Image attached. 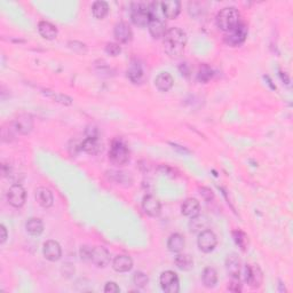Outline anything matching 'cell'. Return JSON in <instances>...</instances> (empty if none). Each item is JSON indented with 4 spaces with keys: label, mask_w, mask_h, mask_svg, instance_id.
<instances>
[{
    "label": "cell",
    "mask_w": 293,
    "mask_h": 293,
    "mask_svg": "<svg viewBox=\"0 0 293 293\" xmlns=\"http://www.w3.org/2000/svg\"><path fill=\"white\" fill-rule=\"evenodd\" d=\"M201 211V204L196 198H187L181 205V212L185 217L194 218L198 216Z\"/></svg>",
    "instance_id": "obj_20"
},
{
    "label": "cell",
    "mask_w": 293,
    "mask_h": 293,
    "mask_svg": "<svg viewBox=\"0 0 293 293\" xmlns=\"http://www.w3.org/2000/svg\"><path fill=\"white\" fill-rule=\"evenodd\" d=\"M239 12L235 7H226L217 15V26L220 30L228 32L239 24Z\"/></svg>",
    "instance_id": "obj_2"
},
{
    "label": "cell",
    "mask_w": 293,
    "mask_h": 293,
    "mask_svg": "<svg viewBox=\"0 0 293 293\" xmlns=\"http://www.w3.org/2000/svg\"><path fill=\"white\" fill-rule=\"evenodd\" d=\"M114 35L117 42L126 44L132 40L133 32L129 24L125 23V22H119V23H117L115 26Z\"/></svg>",
    "instance_id": "obj_16"
},
{
    "label": "cell",
    "mask_w": 293,
    "mask_h": 293,
    "mask_svg": "<svg viewBox=\"0 0 293 293\" xmlns=\"http://www.w3.org/2000/svg\"><path fill=\"white\" fill-rule=\"evenodd\" d=\"M91 255H92V248L89 246L84 245L80 249V258L84 261H91Z\"/></svg>",
    "instance_id": "obj_37"
},
{
    "label": "cell",
    "mask_w": 293,
    "mask_h": 293,
    "mask_svg": "<svg viewBox=\"0 0 293 293\" xmlns=\"http://www.w3.org/2000/svg\"><path fill=\"white\" fill-rule=\"evenodd\" d=\"M107 174L109 179L118 183V185H123V183H129V185H131V183L133 182V179L132 176H130V173L119 172V171H109Z\"/></svg>",
    "instance_id": "obj_31"
},
{
    "label": "cell",
    "mask_w": 293,
    "mask_h": 293,
    "mask_svg": "<svg viewBox=\"0 0 293 293\" xmlns=\"http://www.w3.org/2000/svg\"><path fill=\"white\" fill-rule=\"evenodd\" d=\"M151 17L150 5H146L145 2H134L131 11V18L136 27L145 28L149 24Z\"/></svg>",
    "instance_id": "obj_4"
},
{
    "label": "cell",
    "mask_w": 293,
    "mask_h": 293,
    "mask_svg": "<svg viewBox=\"0 0 293 293\" xmlns=\"http://www.w3.org/2000/svg\"><path fill=\"white\" fill-rule=\"evenodd\" d=\"M35 197L40 206L45 208L51 207L53 203H54V197H53L52 191L48 188H46V187H39V188H37Z\"/></svg>",
    "instance_id": "obj_19"
},
{
    "label": "cell",
    "mask_w": 293,
    "mask_h": 293,
    "mask_svg": "<svg viewBox=\"0 0 293 293\" xmlns=\"http://www.w3.org/2000/svg\"><path fill=\"white\" fill-rule=\"evenodd\" d=\"M161 9L163 13L164 17L174 20L179 16L180 12H181V2L177 0H168V1L161 2Z\"/></svg>",
    "instance_id": "obj_15"
},
{
    "label": "cell",
    "mask_w": 293,
    "mask_h": 293,
    "mask_svg": "<svg viewBox=\"0 0 293 293\" xmlns=\"http://www.w3.org/2000/svg\"><path fill=\"white\" fill-rule=\"evenodd\" d=\"M142 208L146 216L157 218L161 213V204L155 196L146 195L142 199Z\"/></svg>",
    "instance_id": "obj_11"
},
{
    "label": "cell",
    "mask_w": 293,
    "mask_h": 293,
    "mask_svg": "<svg viewBox=\"0 0 293 293\" xmlns=\"http://www.w3.org/2000/svg\"><path fill=\"white\" fill-rule=\"evenodd\" d=\"M109 160L116 166H123L130 160V151L120 139H115L109 150Z\"/></svg>",
    "instance_id": "obj_3"
},
{
    "label": "cell",
    "mask_w": 293,
    "mask_h": 293,
    "mask_svg": "<svg viewBox=\"0 0 293 293\" xmlns=\"http://www.w3.org/2000/svg\"><path fill=\"white\" fill-rule=\"evenodd\" d=\"M163 44L165 53L167 55H170L171 58L180 56L185 51L187 44L186 32L180 28H172L165 33Z\"/></svg>",
    "instance_id": "obj_1"
},
{
    "label": "cell",
    "mask_w": 293,
    "mask_h": 293,
    "mask_svg": "<svg viewBox=\"0 0 293 293\" xmlns=\"http://www.w3.org/2000/svg\"><path fill=\"white\" fill-rule=\"evenodd\" d=\"M173 77L168 73H161L156 77L155 85L161 92H168L173 87Z\"/></svg>",
    "instance_id": "obj_23"
},
{
    "label": "cell",
    "mask_w": 293,
    "mask_h": 293,
    "mask_svg": "<svg viewBox=\"0 0 293 293\" xmlns=\"http://www.w3.org/2000/svg\"><path fill=\"white\" fill-rule=\"evenodd\" d=\"M43 253L44 257L47 259L48 261H52V263L60 260L62 255L61 245L56 241H52V239L51 241H47L44 244Z\"/></svg>",
    "instance_id": "obj_13"
},
{
    "label": "cell",
    "mask_w": 293,
    "mask_h": 293,
    "mask_svg": "<svg viewBox=\"0 0 293 293\" xmlns=\"http://www.w3.org/2000/svg\"><path fill=\"white\" fill-rule=\"evenodd\" d=\"M27 199V191L23 188V186L18 185H13L11 188L8 189L7 192V201L9 204L13 207L20 208L24 205Z\"/></svg>",
    "instance_id": "obj_7"
},
{
    "label": "cell",
    "mask_w": 293,
    "mask_h": 293,
    "mask_svg": "<svg viewBox=\"0 0 293 293\" xmlns=\"http://www.w3.org/2000/svg\"><path fill=\"white\" fill-rule=\"evenodd\" d=\"M44 94L47 95L48 98L53 99L54 101L59 102V103H61V104L70 105L71 103H73V99L69 98L68 95L60 94V93H55V92H51V91H44Z\"/></svg>",
    "instance_id": "obj_32"
},
{
    "label": "cell",
    "mask_w": 293,
    "mask_h": 293,
    "mask_svg": "<svg viewBox=\"0 0 293 293\" xmlns=\"http://www.w3.org/2000/svg\"><path fill=\"white\" fill-rule=\"evenodd\" d=\"M207 218L205 216H196L194 218H190L189 221V228L191 233H197L205 230L207 226Z\"/></svg>",
    "instance_id": "obj_28"
},
{
    "label": "cell",
    "mask_w": 293,
    "mask_h": 293,
    "mask_svg": "<svg viewBox=\"0 0 293 293\" xmlns=\"http://www.w3.org/2000/svg\"><path fill=\"white\" fill-rule=\"evenodd\" d=\"M91 263L101 268L108 266L110 263V253L104 246H95L92 249Z\"/></svg>",
    "instance_id": "obj_12"
},
{
    "label": "cell",
    "mask_w": 293,
    "mask_h": 293,
    "mask_svg": "<svg viewBox=\"0 0 293 293\" xmlns=\"http://www.w3.org/2000/svg\"><path fill=\"white\" fill-rule=\"evenodd\" d=\"M38 31L40 36H42L44 39L53 40L56 38V36H58V29H56V27L54 24H52L51 22L47 21L39 22Z\"/></svg>",
    "instance_id": "obj_22"
},
{
    "label": "cell",
    "mask_w": 293,
    "mask_h": 293,
    "mask_svg": "<svg viewBox=\"0 0 293 293\" xmlns=\"http://www.w3.org/2000/svg\"><path fill=\"white\" fill-rule=\"evenodd\" d=\"M133 282H134V284H135V286H138V288H140V289H143V288H146V284H148L149 278L145 273L136 272L133 276Z\"/></svg>",
    "instance_id": "obj_35"
},
{
    "label": "cell",
    "mask_w": 293,
    "mask_h": 293,
    "mask_svg": "<svg viewBox=\"0 0 293 293\" xmlns=\"http://www.w3.org/2000/svg\"><path fill=\"white\" fill-rule=\"evenodd\" d=\"M226 269L232 278H239L241 275V260L237 254L232 253L226 259Z\"/></svg>",
    "instance_id": "obj_18"
},
{
    "label": "cell",
    "mask_w": 293,
    "mask_h": 293,
    "mask_svg": "<svg viewBox=\"0 0 293 293\" xmlns=\"http://www.w3.org/2000/svg\"><path fill=\"white\" fill-rule=\"evenodd\" d=\"M172 146H173V148H174V149H179V146H176V145H172ZM180 151H181V152H186V154H189V151H188V150H186L185 148H183V149H182V148H180Z\"/></svg>",
    "instance_id": "obj_42"
},
{
    "label": "cell",
    "mask_w": 293,
    "mask_h": 293,
    "mask_svg": "<svg viewBox=\"0 0 293 293\" xmlns=\"http://www.w3.org/2000/svg\"><path fill=\"white\" fill-rule=\"evenodd\" d=\"M161 286L166 293H177L180 290L179 277L172 270H166L161 275Z\"/></svg>",
    "instance_id": "obj_8"
},
{
    "label": "cell",
    "mask_w": 293,
    "mask_h": 293,
    "mask_svg": "<svg viewBox=\"0 0 293 293\" xmlns=\"http://www.w3.org/2000/svg\"><path fill=\"white\" fill-rule=\"evenodd\" d=\"M7 237H8L7 229H6V227L4 226V224H0V243L4 244V243L6 242V239H7Z\"/></svg>",
    "instance_id": "obj_41"
},
{
    "label": "cell",
    "mask_w": 293,
    "mask_h": 293,
    "mask_svg": "<svg viewBox=\"0 0 293 293\" xmlns=\"http://www.w3.org/2000/svg\"><path fill=\"white\" fill-rule=\"evenodd\" d=\"M246 37H248V27L244 23L237 24L234 29L229 30L224 36V42L227 45L232 46V47H237L245 42Z\"/></svg>",
    "instance_id": "obj_5"
},
{
    "label": "cell",
    "mask_w": 293,
    "mask_h": 293,
    "mask_svg": "<svg viewBox=\"0 0 293 293\" xmlns=\"http://www.w3.org/2000/svg\"><path fill=\"white\" fill-rule=\"evenodd\" d=\"M185 238H183V236L180 235V234H172L167 241L168 250L173 252V253H179V252H181L183 249H185Z\"/></svg>",
    "instance_id": "obj_25"
},
{
    "label": "cell",
    "mask_w": 293,
    "mask_h": 293,
    "mask_svg": "<svg viewBox=\"0 0 293 293\" xmlns=\"http://www.w3.org/2000/svg\"><path fill=\"white\" fill-rule=\"evenodd\" d=\"M218 244V238L217 235L210 229H205L203 232L199 233L198 239H197V245L199 250L204 253H210L216 249Z\"/></svg>",
    "instance_id": "obj_6"
},
{
    "label": "cell",
    "mask_w": 293,
    "mask_h": 293,
    "mask_svg": "<svg viewBox=\"0 0 293 293\" xmlns=\"http://www.w3.org/2000/svg\"><path fill=\"white\" fill-rule=\"evenodd\" d=\"M120 289L115 282H108L104 286V292L105 293H117L119 292Z\"/></svg>",
    "instance_id": "obj_40"
},
{
    "label": "cell",
    "mask_w": 293,
    "mask_h": 293,
    "mask_svg": "<svg viewBox=\"0 0 293 293\" xmlns=\"http://www.w3.org/2000/svg\"><path fill=\"white\" fill-rule=\"evenodd\" d=\"M202 279L204 285L208 289L214 288L218 283V274L217 270L212 267H207L205 268L204 272L202 274Z\"/></svg>",
    "instance_id": "obj_26"
},
{
    "label": "cell",
    "mask_w": 293,
    "mask_h": 293,
    "mask_svg": "<svg viewBox=\"0 0 293 293\" xmlns=\"http://www.w3.org/2000/svg\"><path fill=\"white\" fill-rule=\"evenodd\" d=\"M228 290L232 292H241L242 285L241 282H239V278H232V282L228 285Z\"/></svg>",
    "instance_id": "obj_39"
},
{
    "label": "cell",
    "mask_w": 293,
    "mask_h": 293,
    "mask_svg": "<svg viewBox=\"0 0 293 293\" xmlns=\"http://www.w3.org/2000/svg\"><path fill=\"white\" fill-rule=\"evenodd\" d=\"M92 13H93V15H94V17L98 18V20H103V18L107 16L109 13L108 2L102 1V0L95 1L92 6Z\"/></svg>",
    "instance_id": "obj_30"
},
{
    "label": "cell",
    "mask_w": 293,
    "mask_h": 293,
    "mask_svg": "<svg viewBox=\"0 0 293 293\" xmlns=\"http://www.w3.org/2000/svg\"><path fill=\"white\" fill-rule=\"evenodd\" d=\"M199 194H201L202 197L206 202H210L214 198V195L213 192H212V190L210 188H206V187H202V188H199Z\"/></svg>",
    "instance_id": "obj_38"
},
{
    "label": "cell",
    "mask_w": 293,
    "mask_h": 293,
    "mask_svg": "<svg viewBox=\"0 0 293 293\" xmlns=\"http://www.w3.org/2000/svg\"><path fill=\"white\" fill-rule=\"evenodd\" d=\"M13 126H14V130L16 131L17 133L23 134V135H27V134H29L33 129L32 117L28 114L20 115V116H18L16 119L14 120Z\"/></svg>",
    "instance_id": "obj_14"
},
{
    "label": "cell",
    "mask_w": 293,
    "mask_h": 293,
    "mask_svg": "<svg viewBox=\"0 0 293 293\" xmlns=\"http://www.w3.org/2000/svg\"><path fill=\"white\" fill-rule=\"evenodd\" d=\"M80 150L89 155H96L102 150V143L99 136H86L80 143Z\"/></svg>",
    "instance_id": "obj_17"
},
{
    "label": "cell",
    "mask_w": 293,
    "mask_h": 293,
    "mask_svg": "<svg viewBox=\"0 0 293 293\" xmlns=\"http://www.w3.org/2000/svg\"><path fill=\"white\" fill-rule=\"evenodd\" d=\"M233 237H234V241H235L236 244L241 248V250L245 251L246 246H248V244H249V239H248V236H246V234L241 232V230H235V232H233Z\"/></svg>",
    "instance_id": "obj_34"
},
{
    "label": "cell",
    "mask_w": 293,
    "mask_h": 293,
    "mask_svg": "<svg viewBox=\"0 0 293 293\" xmlns=\"http://www.w3.org/2000/svg\"><path fill=\"white\" fill-rule=\"evenodd\" d=\"M127 77L133 84L141 83L143 77V70L141 64L136 60H133L131 62L129 69H127Z\"/></svg>",
    "instance_id": "obj_24"
},
{
    "label": "cell",
    "mask_w": 293,
    "mask_h": 293,
    "mask_svg": "<svg viewBox=\"0 0 293 293\" xmlns=\"http://www.w3.org/2000/svg\"><path fill=\"white\" fill-rule=\"evenodd\" d=\"M112 267L117 273H127L133 268V260L129 255H118L115 258Z\"/></svg>",
    "instance_id": "obj_21"
},
{
    "label": "cell",
    "mask_w": 293,
    "mask_h": 293,
    "mask_svg": "<svg viewBox=\"0 0 293 293\" xmlns=\"http://www.w3.org/2000/svg\"><path fill=\"white\" fill-rule=\"evenodd\" d=\"M105 52H107V54H109L110 56H117L119 55V53L121 52V48L119 44L109 43L107 44V46H105Z\"/></svg>",
    "instance_id": "obj_36"
},
{
    "label": "cell",
    "mask_w": 293,
    "mask_h": 293,
    "mask_svg": "<svg viewBox=\"0 0 293 293\" xmlns=\"http://www.w3.org/2000/svg\"><path fill=\"white\" fill-rule=\"evenodd\" d=\"M174 264L180 270H183V272H188L194 267V260L189 254H177L176 259H174Z\"/></svg>",
    "instance_id": "obj_27"
},
{
    "label": "cell",
    "mask_w": 293,
    "mask_h": 293,
    "mask_svg": "<svg viewBox=\"0 0 293 293\" xmlns=\"http://www.w3.org/2000/svg\"><path fill=\"white\" fill-rule=\"evenodd\" d=\"M150 9H151V5H150ZM148 28H149V32H150L152 38L155 39H160L161 37L164 38L165 33H166V24H165L163 18L158 16L157 14H155L154 12H152V9H151V17L150 21H149Z\"/></svg>",
    "instance_id": "obj_10"
},
{
    "label": "cell",
    "mask_w": 293,
    "mask_h": 293,
    "mask_svg": "<svg viewBox=\"0 0 293 293\" xmlns=\"http://www.w3.org/2000/svg\"><path fill=\"white\" fill-rule=\"evenodd\" d=\"M197 78H198L199 82H202L204 84L210 82L212 78H213V70H212L208 65L203 64L198 70Z\"/></svg>",
    "instance_id": "obj_33"
},
{
    "label": "cell",
    "mask_w": 293,
    "mask_h": 293,
    "mask_svg": "<svg viewBox=\"0 0 293 293\" xmlns=\"http://www.w3.org/2000/svg\"><path fill=\"white\" fill-rule=\"evenodd\" d=\"M27 232L32 236H39L44 232V223L38 218H31L26 223Z\"/></svg>",
    "instance_id": "obj_29"
},
{
    "label": "cell",
    "mask_w": 293,
    "mask_h": 293,
    "mask_svg": "<svg viewBox=\"0 0 293 293\" xmlns=\"http://www.w3.org/2000/svg\"><path fill=\"white\" fill-rule=\"evenodd\" d=\"M244 279L246 284L251 288L257 289L263 284V272L258 266H252V264H246L244 267Z\"/></svg>",
    "instance_id": "obj_9"
}]
</instances>
